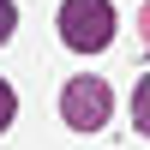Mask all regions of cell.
<instances>
[{
    "label": "cell",
    "instance_id": "cell-5",
    "mask_svg": "<svg viewBox=\"0 0 150 150\" xmlns=\"http://www.w3.org/2000/svg\"><path fill=\"white\" fill-rule=\"evenodd\" d=\"M12 24H18V6H12V0H0V42L12 36Z\"/></svg>",
    "mask_w": 150,
    "mask_h": 150
},
{
    "label": "cell",
    "instance_id": "cell-3",
    "mask_svg": "<svg viewBox=\"0 0 150 150\" xmlns=\"http://www.w3.org/2000/svg\"><path fill=\"white\" fill-rule=\"evenodd\" d=\"M132 120H138V132H150V78H138V90H132Z\"/></svg>",
    "mask_w": 150,
    "mask_h": 150
},
{
    "label": "cell",
    "instance_id": "cell-4",
    "mask_svg": "<svg viewBox=\"0 0 150 150\" xmlns=\"http://www.w3.org/2000/svg\"><path fill=\"white\" fill-rule=\"evenodd\" d=\"M12 114H18V96H12V84H6V78H0V132H6V126H12Z\"/></svg>",
    "mask_w": 150,
    "mask_h": 150
},
{
    "label": "cell",
    "instance_id": "cell-2",
    "mask_svg": "<svg viewBox=\"0 0 150 150\" xmlns=\"http://www.w3.org/2000/svg\"><path fill=\"white\" fill-rule=\"evenodd\" d=\"M108 108H114V96H108L102 78H72L66 90H60V114H66V126H78V132H96L108 120Z\"/></svg>",
    "mask_w": 150,
    "mask_h": 150
},
{
    "label": "cell",
    "instance_id": "cell-1",
    "mask_svg": "<svg viewBox=\"0 0 150 150\" xmlns=\"http://www.w3.org/2000/svg\"><path fill=\"white\" fill-rule=\"evenodd\" d=\"M60 36H66V48H78V54L108 48V36H114V6H108V0H66V6H60Z\"/></svg>",
    "mask_w": 150,
    "mask_h": 150
}]
</instances>
